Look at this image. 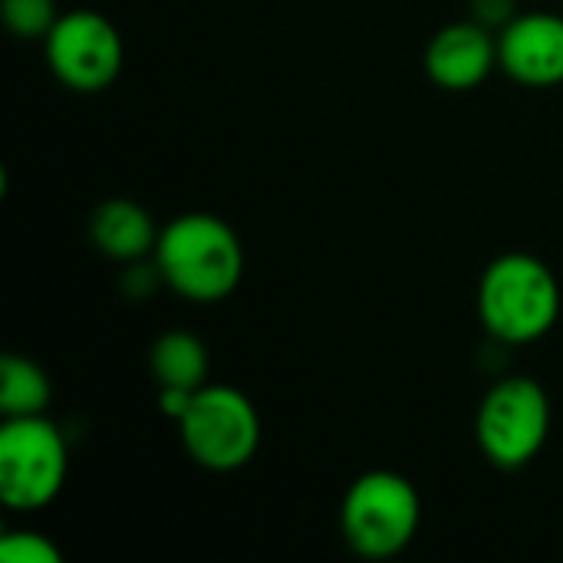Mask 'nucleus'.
I'll return each instance as SVG.
<instances>
[{
  "instance_id": "1",
  "label": "nucleus",
  "mask_w": 563,
  "mask_h": 563,
  "mask_svg": "<svg viewBox=\"0 0 563 563\" xmlns=\"http://www.w3.org/2000/svg\"><path fill=\"white\" fill-rule=\"evenodd\" d=\"M158 277L191 303H218L231 297L244 277V244L238 231L208 211L172 218L155 244Z\"/></svg>"
},
{
  "instance_id": "6",
  "label": "nucleus",
  "mask_w": 563,
  "mask_h": 563,
  "mask_svg": "<svg viewBox=\"0 0 563 563\" xmlns=\"http://www.w3.org/2000/svg\"><path fill=\"white\" fill-rule=\"evenodd\" d=\"M185 452L208 472H238L261 449L257 406L234 386L208 383L178 422Z\"/></svg>"
},
{
  "instance_id": "12",
  "label": "nucleus",
  "mask_w": 563,
  "mask_h": 563,
  "mask_svg": "<svg viewBox=\"0 0 563 563\" xmlns=\"http://www.w3.org/2000/svg\"><path fill=\"white\" fill-rule=\"evenodd\" d=\"M53 399L49 376L26 356L7 353L0 360V412L3 419L16 416H46Z\"/></svg>"
},
{
  "instance_id": "11",
  "label": "nucleus",
  "mask_w": 563,
  "mask_h": 563,
  "mask_svg": "<svg viewBox=\"0 0 563 563\" xmlns=\"http://www.w3.org/2000/svg\"><path fill=\"white\" fill-rule=\"evenodd\" d=\"M148 366H152L158 389L175 386V389L198 393L201 386H208V350L195 333H185V330L162 333L152 343Z\"/></svg>"
},
{
  "instance_id": "3",
  "label": "nucleus",
  "mask_w": 563,
  "mask_h": 563,
  "mask_svg": "<svg viewBox=\"0 0 563 563\" xmlns=\"http://www.w3.org/2000/svg\"><path fill=\"white\" fill-rule=\"evenodd\" d=\"M422 501L416 485L399 472L360 475L340 505V528L346 544L366 561H389L402 554L419 534Z\"/></svg>"
},
{
  "instance_id": "15",
  "label": "nucleus",
  "mask_w": 563,
  "mask_h": 563,
  "mask_svg": "<svg viewBox=\"0 0 563 563\" xmlns=\"http://www.w3.org/2000/svg\"><path fill=\"white\" fill-rule=\"evenodd\" d=\"M472 13L478 23L485 26H505L508 20H515V0H472Z\"/></svg>"
},
{
  "instance_id": "4",
  "label": "nucleus",
  "mask_w": 563,
  "mask_h": 563,
  "mask_svg": "<svg viewBox=\"0 0 563 563\" xmlns=\"http://www.w3.org/2000/svg\"><path fill=\"white\" fill-rule=\"evenodd\" d=\"M551 435V399L531 376L498 379L475 416V439L482 455L501 468L518 472L538 459Z\"/></svg>"
},
{
  "instance_id": "9",
  "label": "nucleus",
  "mask_w": 563,
  "mask_h": 563,
  "mask_svg": "<svg viewBox=\"0 0 563 563\" xmlns=\"http://www.w3.org/2000/svg\"><path fill=\"white\" fill-rule=\"evenodd\" d=\"M495 66H498V36L492 33V26L478 20L442 26L426 49V69L432 82L449 92H465L482 86Z\"/></svg>"
},
{
  "instance_id": "7",
  "label": "nucleus",
  "mask_w": 563,
  "mask_h": 563,
  "mask_svg": "<svg viewBox=\"0 0 563 563\" xmlns=\"http://www.w3.org/2000/svg\"><path fill=\"white\" fill-rule=\"evenodd\" d=\"M49 73L73 92H102L115 82L125 49L122 36L96 10L59 13L43 40Z\"/></svg>"
},
{
  "instance_id": "13",
  "label": "nucleus",
  "mask_w": 563,
  "mask_h": 563,
  "mask_svg": "<svg viewBox=\"0 0 563 563\" xmlns=\"http://www.w3.org/2000/svg\"><path fill=\"white\" fill-rule=\"evenodd\" d=\"M0 16L7 30L20 40H46L59 20L56 0H0Z\"/></svg>"
},
{
  "instance_id": "8",
  "label": "nucleus",
  "mask_w": 563,
  "mask_h": 563,
  "mask_svg": "<svg viewBox=\"0 0 563 563\" xmlns=\"http://www.w3.org/2000/svg\"><path fill=\"white\" fill-rule=\"evenodd\" d=\"M498 66L521 86L548 89L563 82V16L528 10L498 33Z\"/></svg>"
},
{
  "instance_id": "14",
  "label": "nucleus",
  "mask_w": 563,
  "mask_h": 563,
  "mask_svg": "<svg viewBox=\"0 0 563 563\" xmlns=\"http://www.w3.org/2000/svg\"><path fill=\"white\" fill-rule=\"evenodd\" d=\"M0 561L7 563H59V548L40 531H7L0 538Z\"/></svg>"
},
{
  "instance_id": "5",
  "label": "nucleus",
  "mask_w": 563,
  "mask_h": 563,
  "mask_svg": "<svg viewBox=\"0 0 563 563\" xmlns=\"http://www.w3.org/2000/svg\"><path fill=\"white\" fill-rule=\"evenodd\" d=\"M66 439L46 416H16L0 426V501L10 511H40L66 485Z\"/></svg>"
},
{
  "instance_id": "2",
  "label": "nucleus",
  "mask_w": 563,
  "mask_h": 563,
  "mask_svg": "<svg viewBox=\"0 0 563 563\" xmlns=\"http://www.w3.org/2000/svg\"><path fill=\"white\" fill-rule=\"evenodd\" d=\"M561 303L558 274L525 251L495 257L478 280V317L495 340L511 346L548 336L558 327Z\"/></svg>"
},
{
  "instance_id": "10",
  "label": "nucleus",
  "mask_w": 563,
  "mask_h": 563,
  "mask_svg": "<svg viewBox=\"0 0 563 563\" xmlns=\"http://www.w3.org/2000/svg\"><path fill=\"white\" fill-rule=\"evenodd\" d=\"M89 238L99 254L119 264H135L155 254L158 228L152 214L132 198H109L89 218Z\"/></svg>"
}]
</instances>
